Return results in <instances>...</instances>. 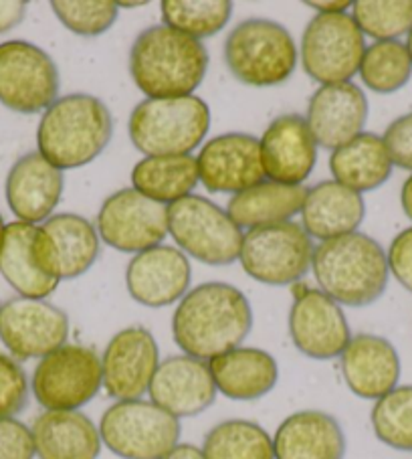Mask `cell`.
<instances>
[{
	"label": "cell",
	"mask_w": 412,
	"mask_h": 459,
	"mask_svg": "<svg viewBox=\"0 0 412 459\" xmlns=\"http://www.w3.org/2000/svg\"><path fill=\"white\" fill-rule=\"evenodd\" d=\"M99 435L122 459H162L178 446L180 419L152 401H117L101 415Z\"/></svg>",
	"instance_id": "obj_7"
},
{
	"label": "cell",
	"mask_w": 412,
	"mask_h": 459,
	"mask_svg": "<svg viewBox=\"0 0 412 459\" xmlns=\"http://www.w3.org/2000/svg\"><path fill=\"white\" fill-rule=\"evenodd\" d=\"M209 71V51L198 39L166 25L136 37L130 51V75L148 100L193 96Z\"/></svg>",
	"instance_id": "obj_2"
},
{
	"label": "cell",
	"mask_w": 412,
	"mask_h": 459,
	"mask_svg": "<svg viewBox=\"0 0 412 459\" xmlns=\"http://www.w3.org/2000/svg\"><path fill=\"white\" fill-rule=\"evenodd\" d=\"M392 160L384 140L372 132H362L330 156L334 180L356 193L376 191L391 178Z\"/></svg>",
	"instance_id": "obj_29"
},
{
	"label": "cell",
	"mask_w": 412,
	"mask_h": 459,
	"mask_svg": "<svg viewBox=\"0 0 412 459\" xmlns=\"http://www.w3.org/2000/svg\"><path fill=\"white\" fill-rule=\"evenodd\" d=\"M193 269L185 253L170 245H158L138 253L125 269V286L138 304L166 307L188 294Z\"/></svg>",
	"instance_id": "obj_20"
},
{
	"label": "cell",
	"mask_w": 412,
	"mask_h": 459,
	"mask_svg": "<svg viewBox=\"0 0 412 459\" xmlns=\"http://www.w3.org/2000/svg\"><path fill=\"white\" fill-rule=\"evenodd\" d=\"M114 136V117L99 98L69 93L45 109L37 130L39 154L55 169L71 170L93 162Z\"/></svg>",
	"instance_id": "obj_4"
},
{
	"label": "cell",
	"mask_w": 412,
	"mask_h": 459,
	"mask_svg": "<svg viewBox=\"0 0 412 459\" xmlns=\"http://www.w3.org/2000/svg\"><path fill=\"white\" fill-rule=\"evenodd\" d=\"M307 188L279 185L263 180L259 185L235 195L228 201L227 215L239 229H257L277 223H288L304 207Z\"/></svg>",
	"instance_id": "obj_30"
},
{
	"label": "cell",
	"mask_w": 412,
	"mask_h": 459,
	"mask_svg": "<svg viewBox=\"0 0 412 459\" xmlns=\"http://www.w3.org/2000/svg\"><path fill=\"white\" fill-rule=\"evenodd\" d=\"M366 207L360 193L352 191L336 180H323L307 188L301 207V227L309 237L330 241L358 231Z\"/></svg>",
	"instance_id": "obj_26"
},
{
	"label": "cell",
	"mask_w": 412,
	"mask_h": 459,
	"mask_svg": "<svg viewBox=\"0 0 412 459\" xmlns=\"http://www.w3.org/2000/svg\"><path fill=\"white\" fill-rule=\"evenodd\" d=\"M352 19L362 35L376 41H399L412 29V0H358Z\"/></svg>",
	"instance_id": "obj_37"
},
{
	"label": "cell",
	"mask_w": 412,
	"mask_h": 459,
	"mask_svg": "<svg viewBox=\"0 0 412 459\" xmlns=\"http://www.w3.org/2000/svg\"><path fill=\"white\" fill-rule=\"evenodd\" d=\"M312 237L299 223H277L245 233L241 265L245 273L265 286H293L312 269Z\"/></svg>",
	"instance_id": "obj_9"
},
{
	"label": "cell",
	"mask_w": 412,
	"mask_h": 459,
	"mask_svg": "<svg viewBox=\"0 0 412 459\" xmlns=\"http://www.w3.org/2000/svg\"><path fill=\"white\" fill-rule=\"evenodd\" d=\"M160 6L166 27L198 41L217 35L233 17L228 0H164Z\"/></svg>",
	"instance_id": "obj_35"
},
{
	"label": "cell",
	"mask_w": 412,
	"mask_h": 459,
	"mask_svg": "<svg viewBox=\"0 0 412 459\" xmlns=\"http://www.w3.org/2000/svg\"><path fill=\"white\" fill-rule=\"evenodd\" d=\"M388 269L404 290L412 294V227L394 237L386 253Z\"/></svg>",
	"instance_id": "obj_42"
},
{
	"label": "cell",
	"mask_w": 412,
	"mask_h": 459,
	"mask_svg": "<svg viewBox=\"0 0 412 459\" xmlns=\"http://www.w3.org/2000/svg\"><path fill=\"white\" fill-rule=\"evenodd\" d=\"M198 177L209 193L239 195L265 180L261 144L255 136L228 132L210 138L196 158Z\"/></svg>",
	"instance_id": "obj_17"
},
{
	"label": "cell",
	"mask_w": 412,
	"mask_h": 459,
	"mask_svg": "<svg viewBox=\"0 0 412 459\" xmlns=\"http://www.w3.org/2000/svg\"><path fill=\"white\" fill-rule=\"evenodd\" d=\"M261 144L265 177L279 185L301 186L313 172L318 144L307 120L299 114H285L269 124Z\"/></svg>",
	"instance_id": "obj_21"
},
{
	"label": "cell",
	"mask_w": 412,
	"mask_h": 459,
	"mask_svg": "<svg viewBox=\"0 0 412 459\" xmlns=\"http://www.w3.org/2000/svg\"><path fill=\"white\" fill-rule=\"evenodd\" d=\"M150 401L176 419L204 413L217 399L209 362L178 354L160 362L150 383Z\"/></svg>",
	"instance_id": "obj_19"
},
{
	"label": "cell",
	"mask_w": 412,
	"mask_h": 459,
	"mask_svg": "<svg viewBox=\"0 0 412 459\" xmlns=\"http://www.w3.org/2000/svg\"><path fill=\"white\" fill-rule=\"evenodd\" d=\"M307 6L320 11V14H342L352 9V3H307Z\"/></svg>",
	"instance_id": "obj_45"
},
{
	"label": "cell",
	"mask_w": 412,
	"mask_h": 459,
	"mask_svg": "<svg viewBox=\"0 0 412 459\" xmlns=\"http://www.w3.org/2000/svg\"><path fill=\"white\" fill-rule=\"evenodd\" d=\"M4 231H6V225H4L3 215H0V249H3V243H4Z\"/></svg>",
	"instance_id": "obj_48"
},
{
	"label": "cell",
	"mask_w": 412,
	"mask_h": 459,
	"mask_svg": "<svg viewBox=\"0 0 412 459\" xmlns=\"http://www.w3.org/2000/svg\"><path fill=\"white\" fill-rule=\"evenodd\" d=\"M160 367V351L152 332L130 326L109 340L101 356L103 386L117 401L142 399Z\"/></svg>",
	"instance_id": "obj_16"
},
{
	"label": "cell",
	"mask_w": 412,
	"mask_h": 459,
	"mask_svg": "<svg viewBox=\"0 0 412 459\" xmlns=\"http://www.w3.org/2000/svg\"><path fill=\"white\" fill-rule=\"evenodd\" d=\"M29 403V378L13 356L0 352V419H14Z\"/></svg>",
	"instance_id": "obj_39"
},
{
	"label": "cell",
	"mask_w": 412,
	"mask_h": 459,
	"mask_svg": "<svg viewBox=\"0 0 412 459\" xmlns=\"http://www.w3.org/2000/svg\"><path fill=\"white\" fill-rule=\"evenodd\" d=\"M273 451L275 459H344L346 435L334 415L297 411L277 427Z\"/></svg>",
	"instance_id": "obj_25"
},
{
	"label": "cell",
	"mask_w": 412,
	"mask_h": 459,
	"mask_svg": "<svg viewBox=\"0 0 412 459\" xmlns=\"http://www.w3.org/2000/svg\"><path fill=\"white\" fill-rule=\"evenodd\" d=\"M400 204H402L404 215H407L412 221V174H410L407 180H404V185H402Z\"/></svg>",
	"instance_id": "obj_46"
},
{
	"label": "cell",
	"mask_w": 412,
	"mask_h": 459,
	"mask_svg": "<svg viewBox=\"0 0 412 459\" xmlns=\"http://www.w3.org/2000/svg\"><path fill=\"white\" fill-rule=\"evenodd\" d=\"M148 3H117L120 9H140V6H146Z\"/></svg>",
	"instance_id": "obj_47"
},
{
	"label": "cell",
	"mask_w": 412,
	"mask_h": 459,
	"mask_svg": "<svg viewBox=\"0 0 412 459\" xmlns=\"http://www.w3.org/2000/svg\"><path fill=\"white\" fill-rule=\"evenodd\" d=\"M69 318L47 299L13 298L0 307V340L14 360L43 359L67 344Z\"/></svg>",
	"instance_id": "obj_15"
},
{
	"label": "cell",
	"mask_w": 412,
	"mask_h": 459,
	"mask_svg": "<svg viewBox=\"0 0 412 459\" xmlns=\"http://www.w3.org/2000/svg\"><path fill=\"white\" fill-rule=\"evenodd\" d=\"M162 459H206V457L201 447L190 446V443H178V446L172 451H168Z\"/></svg>",
	"instance_id": "obj_44"
},
{
	"label": "cell",
	"mask_w": 412,
	"mask_h": 459,
	"mask_svg": "<svg viewBox=\"0 0 412 459\" xmlns=\"http://www.w3.org/2000/svg\"><path fill=\"white\" fill-rule=\"evenodd\" d=\"M130 140L146 156H186L210 130V108L202 98L144 100L130 116Z\"/></svg>",
	"instance_id": "obj_5"
},
{
	"label": "cell",
	"mask_w": 412,
	"mask_h": 459,
	"mask_svg": "<svg viewBox=\"0 0 412 459\" xmlns=\"http://www.w3.org/2000/svg\"><path fill=\"white\" fill-rule=\"evenodd\" d=\"M360 79L370 91L396 93L410 82L412 61L407 45L400 41H374L364 51Z\"/></svg>",
	"instance_id": "obj_34"
},
{
	"label": "cell",
	"mask_w": 412,
	"mask_h": 459,
	"mask_svg": "<svg viewBox=\"0 0 412 459\" xmlns=\"http://www.w3.org/2000/svg\"><path fill=\"white\" fill-rule=\"evenodd\" d=\"M289 336L297 351L313 360L338 359L352 338L339 304L322 290L312 288L293 298Z\"/></svg>",
	"instance_id": "obj_18"
},
{
	"label": "cell",
	"mask_w": 412,
	"mask_h": 459,
	"mask_svg": "<svg viewBox=\"0 0 412 459\" xmlns=\"http://www.w3.org/2000/svg\"><path fill=\"white\" fill-rule=\"evenodd\" d=\"M382 140L392 164L412 172V112L396 117L386 128Z\"/></svg>",
	"instance_id": "obj_41"
},
{
	"label": "cell",
	"mask_w": 412,
	"mask_h": 459,
	"mask_svg": "<svg viewBox=\"0 0 412 459\" xmlns=\"http://www.w3.org/2000/svg\"><path fill=\"white\" fill-rule=\"evenodd\" d=\"M101 386V359L83 344H65L43 356L30 378V391L45 411H79Z\"/></svg>",
	"instance_id": "obj_10"
},
{
	"label": "cell",
	"mask_w": 412,
	"mask_h": 459,
	"mask_svg": "<svg viewBox=\"0 0 412 459\" xmlns=\"http://www.w3.org/2000/svg\"><path fill=\"white\" fill-rule=\"evenodd\" d=\"M99 239L122 253H142L158 247L168 235V207L122 188L103 201L98 215Z\"/></svg>",
	"instance_id": "obj_14"
},
{
	"label": "cell",
	"mask_w": 412,
	"mask_h": 459,
	"mask_svg": "<svg viewBox=\"0 0 412 459\" xmlns=\"http://www.w3.org/2000/svg\"><path fill=\"white\" fill-rule=\"evenodd\" d=\"M39 459H98L99 427L82 411H45L30 427Z\"/></svg>",
	"instance_id": "obj_27"
},
{
	"label": "cell",
	"mask_w": 412,
	"mask_h": 459,
	"mask_svg": "<svg viewBox=\"0 0 412 459\" xmlns=\"http://www.w3.org/2000/svg\"><path fill=\"white\" fill-rule=\"evenodd\" d=\"M305 120L315 144L334 152L362 134L368 120V98L352 82L322 85L309 100Z\"/></svg>",
	"instance_id": "obj_22"
},
{
	"label": "cell",
	"mask_w": 412,
	"mask_h": 459,
	"mask_svg": "<svg viewBox=\"0 0 412 459\" xmlns=\"http://www.w3.org/2000/svg\"><path fill=\"white\" fill-rule=\"evenodd\" d=\"M65 186L63 170L45 160L39 152L21 156L6 177V203L22 223H45L57 209Z\"/></svg>",
	"instance_id": "obj_24"
},
{
	"label": "cell",
	"mask_w": 412,
	"mask_h": 459,
	"mask_svg": "<svg viewBox=\"0 0 412 459\" xmlns=\"http://www.w3.org/2000/svg\"><path fill=\"white\" fill-rule=\"evenodd\" d=\"M168 233L182 251L206 265L235 264L245 237L227 211L198 195L168 204Z\"/></svg>",
	"instance_id": "obj_8"
},
{
	"label": "cell",
	"mask_w": 412,
	"mask_h": 459,
	"mask_svg": "<svg viewBox=\"0 0 412 459\" xmlns=\"http://www.w3.org/2000/svg\"><path fill=\"white\" fill-rule=\"evenodd\" d=\"M253 328V310L239 288L201 283L180 299L172 316V338L186 356L209 362L239 348Z\"/></svg>",
	"instance_id": "obj_1"
},
{
	"label": "cell",
	"mask_w": 412,
	"mask_h": 459,
	"mask_svg": "<svg viewBox=\"0 0 412 459\" xmlns=\"http://www.w3.org/2000/svg\"><path fill=\"white\" fill-rule=\"evenodd\" d=\"M348 389L356 397L378 401L394 391L400 381V356L391 340L376 334H356L339 356Z\"/></svg>",
	"instance_id": "obj_23"
},
{
	"label": "cell",
	"mask_w": 412,
	"mask_h": 459,
	"mask_svg": "<svg viewBox=\"0 0 412 459\" xmlns=\"http://www.w3.org/2000/svg\"><path fill=\"white\" fill-rule=\"evenodd\" d=\"M225 63L231 75L251 87L288 82L297 65V47L288 29L269 19H247L228 33Z\"/></svg>",
	"instance_id": "obj_6"
},
{
	"label": "cell",
	"mask_w": 412,
	"mask_h": 459,
	"mask_svg": "<svg viewBox=\"0 0 412 459\" xmlns=\"http://www.w3.org/2000/svg\"><path fill=\"white\" fill-rule=\"evenodd\" d=\"M366 51L352 14H315L301 37L304 71L322 85L348 83L360 71Z\"/></svg>",
	"instance_id": "obj_11"
},
{
	"label": "cell",
	"mask_w": 412,
	"mask_h": 459,
	"mask_svg": "<svg viewBox=\"0 0 412 459\" xmlns=\"http://www.w3.org/2000/svg\"><path fill=\"white\" fill-rule=\"evenodd\" d=\"M198 164L194 156H146L133 166L132 185L156 203L172 204L194 191Z\"/></svg>",
	"instance_id": "obj_32"
},
{
	"label": "cell",
	"mask_w": 412,
	"mask_h": 459,
	"mask_svg": "<svg viewBox=\"0 0 412 459\" xmlns=\"http://www.w3.org/2000/svg\"><path fill=\"white\" fill-rule=\"evenodd\" d=\"M312 269L320 290L339 306L364 307L382 298L388 286V257L374 237L350 233L322 241Z\"/></svg>",
	"instance_id": "obj_3"
},
{
	"label": "cell",
	"mask_w": 412,
	"mask_h": 459,
	"mask_svg": "<svg viewBox=\"0 0 412 459\" xmlns=\"http://www.w3.org/2000/svg\"><path fill=\"white\" fill-rule=\"evenodd\" d=\"M404 45H407V49H408V55H410V61H412V29L408 30V41H407V43H404Z\"/></svg>",
	"instance_id": "obj_49"
},
{
	"label": "cell",
	"mask_w": 412,
	"mask_h": 459,
	"mask_svg": "<svg viewBox=\"0 0 412 459\" xmlns=\"http://www.w3.org/2000/svg\"><path fill=\"white\" fill-rule=\"evenodd\" d=\"M33 253L39 269L51 280H75L98 261V227L75 212L51 215L43 225H37Z\"/></svg>",
	"instance_id": "obj_13"
},
{
	"label": "cell",
	"mask_w": 412,
	"mask_h": 459,
	"mask_svg": "<svg viewBox=\"0 0 412 459\" xmlns=\"http://www.w3.org/2000/svg\"><path fill=\"white\" fill-rule=\"evenodd\" d=\"M219 393L233 401H257L271 393L279 378L277 360L267 351L251 346L233 348L209 360Z\"/></svg>",
	"instance_id": "obj_28"
},
{
	"label": "cell",
	"mask_w": 412,
	"mask_h": 459,
	"mask_svg": "<svg viewBox=\"0 0 412 459\" xmlns=\"http://www.w3.org/2000/svg\"><path fill=\"white\" fill-rule=\"evenodd\" d=\"M59 69L51 55L29 41L0 43V104L19 114H39L59 98Z\"/></svg>",
	"instance_id": "obj_12"
},
{
	"label": "cell",
	"mask_w": 412,
	"mask_h": 459,
	"mask_svg": "<svg viewBox=\"0 0 412 459\" xmlns=\"http://www.w3.org/2000/svg\"><path fill=\"white\" fill-rule=\"evenodd\" d=\"M35 233L37 225L22 221L6 225L4 243L0 249V273L21 298L47 299L57 290L59 281L51 280L39 269L33 253Z\"/></svg>",
	"instance_id": "obj_31"
},
{
	"label": "cell",
	"mask_w": 412,
	"mask_h": 459,
	"mask_svg": "<svg viewBox=\"0 0 412 459\" xmlns=\"http://www.w3.org/2000/svg\"><path fill=\"white\" fill-rule=\"evenodd\" d=\"M206 459H275L273 439L263 427L247 419H228L204 435Z\"/></svg>",
	"instance_id": "obj_33"
},
{
	"label": "cell",
	"mask_w": 412,
	"mask_h": 459,
	"mask_svg": "<svg viewBox=\"0 0 412 459\" xmlns=\"http://www.w3.org/2000/svg\"><path fill=\"white\" fill-rule=\"evenodd\" d=\"M0 459H35L33 435L19 419H0Z\"/></svg>",
	"instance_id": "obj_40"
},
{
	"label": "cell",
	"mask_w": 412,
	"mask_h": 459,
	"mask_svg": "<svg viewBox=\"0 0 412 459\" xmlns=\"http://www.w3.org/2000/svg\"><path fill=\"white\" fill-rule=\"evenodd\" d=\"M27 6L22 0H0V33L19 27L27 14Z\"/></svg>",
	"instance_id": "obj_43"
},
{
	"label": "cell",
	"mask_w": 412,
	"mask_h": 459,
	"mask_svg": "<svg viewBox=\"0 0 412 459\" xmlns=\"http://www.w3.org/2000/svg\"><path fill=\"white\" fill-rule=\"evenodd\" d=\"M0 307H3V306H0Z\"/></svg>",
	"instance_id": "obj_50"
},
{
	"label": "cell",
	"mask_w": 412,
	"mask_h": 459,
	"mask_svg": "<svg viewBox=\"0 0 412 459\" xmlns=\"http://www.w3.org/2000/svg\"><path fill=\"white\" fill-rule=\"evenodd\" d=\"M55 17L71 33L79 37H98L114 27L120 6L112 0H55L51 3Z\"/></svg>",
	"instance_id": "obj_38"
},
{
	"label": "cell",
	"mask_w": 412,
	"mask_h": 459,
	"mask_svg": "<svg viewBox=\"0 0 412 459\" xmlns=\"http://www.w3.org/2000/svg\"><path fill=\"white\" fill-rule=\"evenodd\" d=\"M378 441L396 451H412V385L396 386L376 401L370 413Z\"/></svg>",
	"instance_id": "obj_36"
}]
</instances>
